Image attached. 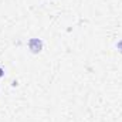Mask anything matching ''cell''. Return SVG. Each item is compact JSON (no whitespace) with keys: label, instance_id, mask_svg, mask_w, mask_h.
Returning <instances> with one entry per match:
<instances>
[{"label":"cell","instance_id":"cell-2","mask_svg":"<svg viewBox=\"0 0 122 122\" xmlns=\"http://www.w3.org/2000/svg\"><path fill=\"white\" fill-rule=\"evenodd\" d=\"M117 48H118V50H119V51L122 53V40H121V41H118V43H117Z\"/></svg>","mask_w":122,"mask_h":122},{"label":"cell","instance_id":"cell-1","mask_svg":"<svg viewBox=\"0 0 122 122\" xmlns=\"http://www.w3.org/2000/svg\"><path fill=\"white\" fill-rule=\"evenodd\" d=\"M29 48L33 54H38L43 50V41L41 38H30L29 40Z\"/></svg>","mask_w":122,"mask_h":122},{"label":"cell","instance_id":"cell-3","mask_svg":"<svg viewBox=\"0 0 122 122\" xmlns=\"http://www.w3.org/2000/svg\"><path fill=\"white\" fill-rule=\"evenodd\" d=\"M3 75H4V72H3V68L0 67V77H3Z\"/></svg>","mask_w":122,"mask_h":122}]
</instances>
